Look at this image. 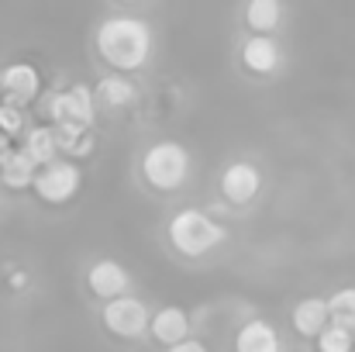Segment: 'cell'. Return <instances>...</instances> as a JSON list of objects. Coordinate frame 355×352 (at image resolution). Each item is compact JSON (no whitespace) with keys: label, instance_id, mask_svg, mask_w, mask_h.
I'll use <instances>...</instances> for the list:
<instances>
[{"label":"cell","instance_id":"cell-1","mask_svg":"<svg viewBox=\"0 0 355 352\" xmlns=\"http://www.w3.org/2000/svg\"><path fill=\"white\" fill-rule=\"evenodd\" d=\"M97 52L118 73H135L152 56V28L141 17H107L97 31Z\"/></svg>","mask_w":355,"mask_h":352},{"label":"cell","instance_id":"cell-2","mask_svg":"<svg viewBox=\"0 0 355 352\" xmlns=\"http://www.w3.org/2000/svg\"><path fill=\"white\" fill-rule=\"evenodd\" d=\"M169 242H173L176 252L197 259V255H204V252H211L225 242V228L211 215H204L197 208H183L169 221Z\"/></svg>","mask_w":355,"mask_h":352},{"label":"cell","instance_id":"cell-3","mask_svg":"<svg viewBox=\"0 0 355 352\" xmlns=\"http://www.w3.org/2000/svg\"><path fill=\"white\" fill-rule=\"evenodd\" d=\"M141 176L155 190H176L190 180V152L180 142H155L141 156Z\"/></svg>","mask_w":355,"mask_h":352},{"label":"cell","instance_id":"cell-4","mask_svg":"<svg viewBox=\"0 0 355 352\" xmlns=\"http://www.w3.org/2000/svg\"><path fill=\"white\" fill-rule=\"evenodd\" d=\"M38 115L49 117L52 124H80V128H90L94 115H97V97L90 87L76 83L69 90H52L45 97H38Z\"/></svg>","mask_w":355,"mask_h":352},{"label":"cell","instance_id":"cell-5","mask_svg":"<svg viewBox=\"0 0 355 352\" xmlns=\"http://www.w3.org/2000/svg\"><path fill=\"white\" fill-rule=\"evenodd\" d=\"M80 183H83V173L76 162H45L35 169V194L45 201V204H66L80 194Z\"/></svg>","mask_w":355,"mask_h":352},{"label":"cell","instance_id":"cell-6","mask_svg":"<svg viewBox=\"0 0 355 352\" xmlns=\"http://www.w3.org/2000/svg\"><path fill=\"white\" fill-rule=\"evenodd\" d=\"M148 318H152L148 308L138 297H131V294L111 297L107 308H104V325L121 339H138L141 332H148Z\"/></svg>","mask_w":355,"mask_h":352},{"label":"cell","instance_id":"cell-7","mask_svg":"<svg viewBox=\"0 0 355 352\" xmlns=\"http://www.w3.org/2000/svg\"><path fill=\"white\" fill-rule=\"evenodd\" d=\"M0 90H3L7 101L24 108L42 94V76H38V69L31 62H10V66L0 69Z\"/></svg>","mask_w":355,"mask_h":352},{"label":"cell","instance_id":"cell-8","mask_svg":"<svg viewBox=\"0 0 355 352\" xmlns=\"http://www.w3.org/2000/svg\"><path fill=\"white\" fill-rule=\"evenodd\" d=\"M262 190V173L252 166V162H232L225 173H221V194L228 204H252Z\"/></svg>","mask_w":355,"mask_h":352},{"label":"cell","instance_id":"cell-9","mask_svg":"<svg viewBox=\"0 0 355 352\" xmlns=\"http://www.w3.org/2000/svg\"><path fill=\"white\" fill-rule=\"evenodd\" d=\"M87 283H90V290H94L97 297L111 301V297H118V294H128L131 276H128V269H124L121 262H114V259H101V262L90 266Z\"/></svg>","mask_w":355,"mask_h":352},{"label":"cell","instance_id":"cell-10","mask_svg":"<svg viewBox=\"0 0 355 352\" xmlns=\"http://www.w3.org/2000/svg\"><path fill=\"white\" fill-rule=\"evenodd\" d=\"M241 62H245L248 73L269 76V73H276V66H279V45L272 42V35H259V31H255V35L241 45Z\"/></svg>","mask_w":355,"mask_h":352},{"label":"cell","instance_id":"cell-11","mask_svg":"<svg viewBox=\"0 0 355 352\" xmlns=\"http://www.w3.org/2000/svg\"><path fill=\"white\" fill-rule=\"evenodd\" d=\"M148 332H152L155 342L173 346V342L187 339V332H190V318H187L183 308H162L155 318H148Z\"/></svg>","mask_w":355,"mask_h":352},{"label":"cell","instance_id":"cell-12","mask_svg":"<svg viewBox=\"0 0 355 352\" xmlns=\"http://www.w3.org/2000/svg\"><path fill=\"white\" fill-rule=\"evenodd\" d=\"M35 169H38V166L31 162V156H28L24 149H7V156L0 159V180H3V187H10V190L31 187Z\"/></svg>","mask_w":355,"mask_h":352},{"label":"cell","instance_id":"cell-13","mask_svg":"<svg viewBox=\"0 0 355 352\" xmlns=\"http://www.w3.org/2000/svg\"><path fill=\"white\" fill-rule=\"evenodd\" d=\"M235 352H279V335L269 321H248L235 339Z\"/></svg>","mask_w":355,"mask_h":352},{"label":"cell","instance_id":"cell-14","mask_svg":"<svg viewBox=\"0 0 355 352\" xmlns=\"http://www.w3.org/2000/svg\"><path fill=\"white\" fill-rule=\"evenodd\" d=\"M324 325H328V304H324L321 297H307V301H300V304L293 308V328H297L300 335L314 339Z\"/></svg>","mask_w":355,"mask_h":352},{"label":"cell","instance_id":"cell-15","mask_svg":"<svg viewBox=\"0 0 355 352\" xmlns=\"http://www.w3.org/2000/svg\"><path fill=\"white\" fill-rule=\"evenodd\" d=\"M279 17H283V3L279 0H248V7H245V21L259 35H272Z\"/></svg>","mask_w":355,"mask_h":352},{"label":"cell","instance_id":"cell-16","mask_svg":"<svg viewBox=\"0 0 355 352\" xmlns=\"http://www.w3.org/2000/svg\"><path fill=\"white\" fill-rule=\"evenodd\" d=\"M28 156H31V162L35 166H45V162H52L55 159V138H52V124H42V128H31L28 135H24V145H21Z\"/></svg>","mask_w":355,"mask_h":352},{"label":"cell","instance_id":"cell-17","mask_svg":"<svg viewBox=\"0 0 355 352\" xmlns=\"http://www.w3.org/2000/svg\"><path fill=\"white\" fill-rule=\"evenodd\" d=\"M104 108H128L138 94H135V83L128 80V76H107V80H101V87H97V94H94Z\"/></svg>","mask_w":355,"mask_h":352},{"label":"cell","instance_id":"cell-18","mask_svg":"<svg viewBox=\"0 0 355 352\" xmlns=\"http://www.w3.org/2000/svg\"><path fill=\"white\" fill-rule=\"evenodd\" d=\"M324 304H328V321L331 325L355 328V287H345V290L331 294Z\"/></svg>","mask_w":355,"mask_h":352},{"label":"cell","instance_id":"cell-19","mask_svg":"<svg viewBox=\"0 0 355 352\" xmlns=\"http://www.w3.org/2000/svg\"><path fill=\"white\" fill-rule=\"evenodd\" d=\"M314 339H318V352H352L355 349L352 328H342V325H331V321Z\"/></svg>","mask_w":355,"mask_h":352},{"label":"cell","instance_id":"cell-20","mask_svg":"<svg viewBox=\"0 0 355 352\" xmlns=\"http://www.w3.org/2000/svg\"><path fill=\"white\" fill-rule=\"evenodd\" d=\"M0 131L7 138H17L24 131V111H21V104H14V101H3L0 104Z\"/></svg>","mask_w":355,"mask_h":352},{"label":"cell","instance_id":"cell-21","mask_svg":"<svg viewBox=\"0 0 355 352\" xmlns=\"http://www.w3.org/2000/svg\"><path fill=\"white\" fill-rule=\"evenodd\" d=\"M169 352H207L204 342H190V339H180V342H173Z\"/></svg>","mask_w":355,"mask_h":352},{"label":"cell","instance_id":"cell-22","mask_svg":"<svg viewBox=\"0 0 355 352\" xmlns=\"http://www.w3.org/2000/svg\"><path fill=\"white\" fill-rule=\"evenodd\" d=\"M7 149H10V138H7V135H3V131H0V159H3V156H7Z\"/></svg>","mask_w":355,"mask_h":352},{"label":"cell","instance_id":"cell-23","mask_svg":"<svg viewBox=\"0 0 355 352\" xmlns=\"http://www.w3.org/2000/svg\"><path fill=\"white\" fill-rule=\"evenodd\" d=\"M124 3H138V0H124Z\"/></svg>","mask_w":355,"mask_h":352}]
</instances>
